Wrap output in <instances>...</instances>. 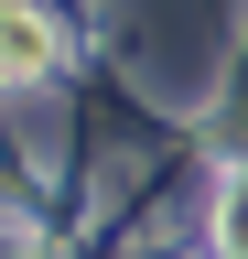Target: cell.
I'll list each match as a JSON object with an SVG mask.
<instances>
[{"label": "cell", "mask_w": 248, "mask_h": 259, "mask_svg": "<svg viewBox=\"0 0 248 259\" xmlns=\"http://www.w3.org/2000/svg\"><path fill=\"white\" fill-rule=\"evenodd\" d=\"M227 248H237V259H248V184H237V194H227Z\"/></svg>", "instance_id": "obj_2"}, {"label": "cell", "mask_w": 248, "mask_h": 259, "mask_svg": "<svg viewBox=\"0 0 248 259\" xmlns=\"http://www.w3.org/2000/svg\"><path fill=\"white\" fill-rule=\"evenodd\" d=\"M33 76H54V22L0 0V87H33Z\"/></svg>", "instance_id": "obj_1"}]
</instances>
